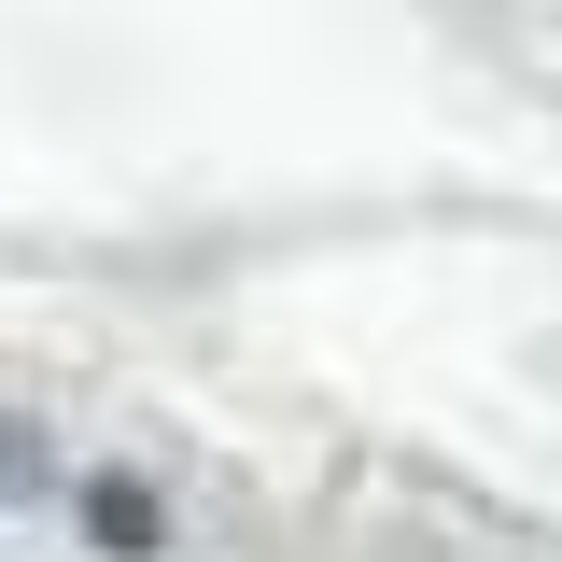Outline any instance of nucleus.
Here are the masks:
<instances>
[{
    "label": "nucleus",
    "mask_w": 562,
    "mask_h": 562,
    "mask_svg": "<svg viewBox=\"0 0 562 562\" xmlns=\"http://www.w3.org/2000/svg\"><path fill=\"white\" fill-rule=\"evenodd\" d=\"M57 492H70V520H85L99 562H155L169 549V492L140 479V464H85V479H57Z\"/></svg>",
    "instance_id": "obj_1"
},
{
    "label": "nucleus",
    "mask_w": 562,
    "mask_h": 562,
    "mask_svg": "<svg viewBox=\"0 0 562 562\" xmlns=\"http://www.w3.org/2000/svg\"><path fill=\"white\" fill-rule=\"evenodd\" d=\"M0 506H57V436L29 408H0Z\"/></svg>",
    "instance_id": "obj_2"
}]
</instances>
